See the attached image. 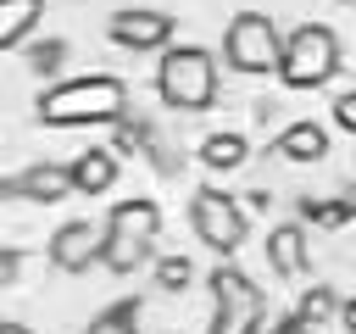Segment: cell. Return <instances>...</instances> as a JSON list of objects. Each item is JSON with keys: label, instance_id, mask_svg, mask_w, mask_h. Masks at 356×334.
<instances>
[{"label": "cell", "instance_id": "obj_15", "mask_svg": "<svg viewBox=\"0 0 356 334\" xmlns=\"http://www.w3.org/2000/svg\"><path fill=\"white\" fill-rule=\"evenodd\" d=\"M339 312H345V306L334 301V289H323V284H317V289H306V295H300V312H295V317H300V328H306V334H317V328H323V323H334Z\"/></svg>", "mask_w": 356, "mask_h": 334}, {"label": "cell", "instance_id": "obj_22", "mask_svg": "<svg viewBox=\"0 0 356 334\" xmlns=\"http://www.w3.org/2000/svg\"><path fill=\"white\" fill-rule=\"evenodd\" d=\"M0 334H33V328H28V323H6Z\"/></svg>", "mask_w": 356, "mask_h": 334}, {"label": "cell", "instance_id": "obj_3", "mask_svg": "<svg viewBox=\"0 0 356 334\" xmlns=\"http://www.w3.org/2000/svg\"><path fill=\"white\" fill-rule=\"evenodd\" d=\"M156 234H161V212L156 200H117L106 212V250L100 262L111 273H134L156 256Z\"/></svg>", "mask_w": 356, "mask_h": 334}, {"label": "cell", "instance_id": "obj_4", "mask_svg": "<svg viewBox=\"0 0 356 334\" xmlns=\"http://www.w3.org/2000/svg\"><path fill=\"white\" fill-rule=\"evenodd\" d=\"M339 33L323 28V22H306L284 39V61H278V78L289 89H323L334 72H339Z\"/></svg>", "mask_w": 356, "mask_h": 334}, {"label": "cell", "instance_id": "obj_8", "mask_svg": "<svg viewBox=\"0 0 356 334\" xmlns=\"http://www.w3.org/2000/svg\"><path fill=\"white\" fill-rule=\"evenodd\" d=\"M100 250H106V223H61L56 234H50V267H61V273H83V267H95L100 262Z\"/></svg>", "mask_w": 356, "mask_h": 334}, {"label": "cell", "instance_id": "obj_21", "mask_svg": "<svg viewBox=\"0 0 356 334\" xmlns=\"http://www.w3.org/2000/svg\"><path fill=\"white\" fill-rule=\"evenodd\" d=\"M339 323H345V328L356 334V301H345V312H339Z\"/></svg>", "mask_w": 356, "mask_h": 334}, {"label": "cell", "instance_id": "obj_14", "mask_svg": "<svg viewBox=\"0 0 356 334\" xmlns=\"http://www.w3.org/2000/svg\"><path fill=\"white\" fill-rule=\"evenodd\" d=\"M39 11H44V0H0V45L17 50L39 28Z\"/></svg>", "mask_w": 356, "mask_h": 334}, {"label": "cell", "instance_id": "obj_2", "mask_svg": "<svg viewBox=\"0 0 356 334\" xmlns=\"http://www.w3.org/2000/svg\"><path fill=\"white\" fill-rule=\"evenodd\" d=\"M156 95L172 111H206L217 100V56L200 45H172L156 67Z\"/></svg>", "mask_w": 356, "mask_h": 334}, {"label": "cell", "instance_id": "obj_9", "mask_svg": "<svg viewBox=\"0 0 356 334\" xmlns=\"http://www.w3.org/2000/svg\"><path fill=\"white\" fill-rule=\"evenodd\" d=\"M111 39H117L122 50H161V45L172 39V17H167V11H150V6H145V11H139V6H134V11H117V17H111Z\"/></svg>", "mask_w": 356, "mask_h": 334}, {"label": "cell", "instance_id": "obj_17", "mask_svg": "<svg viewBox=\"0 0 356 334\" xmlns=\"http://www.w3.org/2000/svg\"><path fill=\"white\" fill-rule=\"evenodd\" d=\"M200 161H206V167H239V161H245V139H239V134H211V139L200 145Z\"/></svg>", "mask_w": 356, "mask_h": 334}, {"label": "cell", "instance_id": "obj_12", "mask_svg": "<svg viewBox=\"0 0 356 334\" xmlns=\"http://www.w3.org/2000/svg\"><path fill=\"white\" fill-rule=\"evenodd\" d=\"M278 156H289V161H323L328 156V128L323 122H289L278 134Z\"/></svg>", "mask_w": 356, "mask_h": 334}, {"label": "cell", "instance_id": "obj_11", "mask_svg": "<svg viewBox=\"0 0 356 334\" xmlns=\"http://www.w3.org/2000/svg\"><path fill=\"white\" fill-rule=\"evenodd\" d=\"M72 184H78V195H100V189H111V184H117V156H111L106 145H89V150L72 161Z\"/></svg>", "mask_w": 356, "mask_h": 334}, {"label": "cell", "instance_id": "obj_1", "mask_svg": "<svg viewBox=\"0 0 356 334\" xmlns=\"http://www.w3.org/2000/svg\"><path fill=\"white\" fill-rule=\"evenodd\" d=\"M122 111H128V84L111 72L67 78L39 95V122L50 128H95V122H117Z\"/></svg>", "mask_w": 356, "mask_h": 334}, {"label": "cell", "instance_id": "obj_19", "mask_svg": "<svg viewBox=\"0 0 356 334\" xmlns=\"http://www.w3.org/2000/svg\"><path fill=\"white\" fill-rule=\"evenodd\" d=\"M334 122H339V128H350V134H356V89H350V95H339V100H334Z\"/></svg>", "mask_w": 356, "mask_h": 334}, {"label": "cell", "instance_id": "obj_18", "mask_svg": "<svg viewBox=\"0 0 356 334\" xmlns=\"http://www.w3.org/2000/svg\"><path fill=\"white\" fill-rule=\"evenodd\" d=\"M189 278H195V267H189L184 256H172V262H161V267H156V284H161V289H184Z\"/></svg>", "mask_w": 356, "mask_h": 334}, {"label": "cell", "instance_id": "obj_6", "mask_svg": "<svg viewBox=\"0 0 356 334\" xmlns=\"http://www.w3.org/2000/svg\"><path fill=\"white\" fill-rule=\"evenodd\" d=\"M189 223H195V234H200L217 256H234V250L245 245V212H239L222 189H195Z\"/></svg>", "mask_w": 356, "mask_h": 334}, {"label": "cell", "instance_id": "obj_7", "mask_svg": "<svg viewBox=\"0 0 356 334\" xmlns=\"http://www.w3.org/2000/svg\"><path fill=\"white\" fill-rule=\"evenodd\" d=\"M211 295H217V317H211V334H250L261 323V295L250 289L245 273L222 267L211 273Z\"/></svg>", "mask_w": 356, "mask_h": 334}, {"label": "cell", "instance_id": "obj_5", "mask_svg": "<svg viewBox=\"0 0 356 334\" xmlns=\"http://www.w3.org/2000/svg\"><path fill=\"white\" fill-rule=\"evenodd\" d=\"M284 39H289V33H278L261 11H239V17L222 28V61H228L234 72H245V78L278 72V61H284Z\"/></svg>", "mask_w": 356, "mask_h": 334}, {"label": "cell", "instance_id": "obj_20", "mask_svg": "<svg viewBox=\"0 0 356 334\" xmlns=\"http://www.w3.org/2000/svg\"><path fill=\"white\" fill-rule=\"evenodd\" d=\"M56 61H61V45H39L33 67H39V72H56Z\"/></svg>", "mask_w": 356, "mask_h": 334}, {"label": "cell", "instance_id": "obj_16", "mask_svg": "<svg viewBox=\"0 0 356 334\" xmlns=\"http://www.w3.org/2000/svg\"><path fill=\"white\" fill-rule=\"evenodd\" d=\"M83 334H139V306H134V301H117V306H106Z\"/></svg>", "mask_w": 356, "mask_h": 334}, {"label": "cell", "instance_id": "obj_10", "mask_svg": "<svg viewBox=\"0 0 356 334\" xmlns=\"http://www.w3.org/2000/svg\"><path fill=\"white\" fill-rule=\"evenodd\" d=\"M6 195H17V200H61V195H78L72 161H67V167H28V173H11V178H6Z\"/></svg>", "mask_w": 356, "mask_h": 334}, {"label": "cell", "instance_id": "obj_13", "mask_svg": "<svg viewBox=\"0 0 356 334\" xmlns=\"http://www.w3.org/2000/svg\"><path fill=\"white\" fill-rule=\"evenodd\" d=\"M267 262H273L284 278L306 273V228H295V223L273 228V239H267Z\"/></svg>", "mask_w": 356, "mask_h": 334}]
</instances>
